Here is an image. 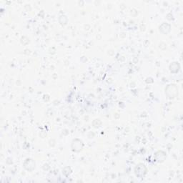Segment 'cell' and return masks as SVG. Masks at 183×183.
I'll return each instance as SVG.
<instances>
[{
    "label": "cell",
    "mask_w": 183,
    "mask_h": 183,
    "mask_svg": "<svg viewBox=\"0 0 183 183\" xmlns=\"http://www.w3.org/2000/svg\"><path fill=\"white\" fill-rule=\"evenodd\" d=\"M135 174H136L137 176L140 177V178H143L145 175V174L146 173V168L145 166L143 164H139L138 165H137V167H135Z\"/></svg>",
    "instance_id": "1"
}]
</instances>
